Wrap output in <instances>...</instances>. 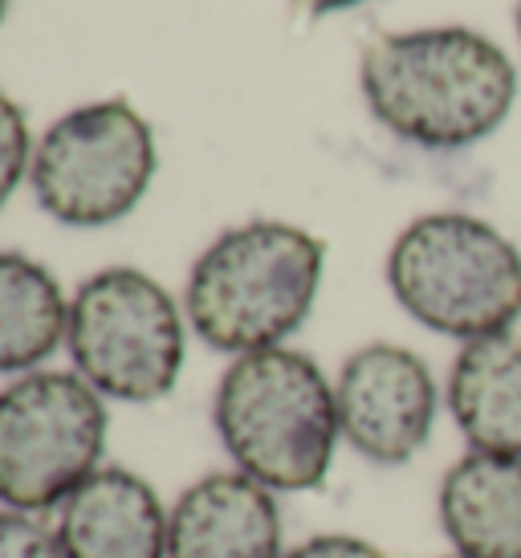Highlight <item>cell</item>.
<instances>
[{"label": "cell", "mask_w": 521, "mask_h": 558, "mask_svg": "<svg viewBox=\"0 0 521 558\" xmlns=\"http://www.w3.org/2000/svg\"><path fill=\"white\" fill-rule=\"evenodd\" d=\"M281 558H387V555L375 543L354 538V534H314V538L298 543L293 550H286Z\"/></svg>", "instance_id": "cell-16"}, {"label": "cell", "mask_w": 521, "mask_h": 558, "mask_svg": "<svg viewBox=\"0 0 521 558\" xmlns=\"http://www.w3.org/2000/svg\"><path fill=\"white\" fill-rule=\"evenodd\" d=\"M171 513L131 469H98L58 513L65 558H168Z\"/></svg>", "instance_id": "cell-10"}, {"label": "cell", "mask_w": 521, "mask_h": 558, "mask_svg": "<svg viewBox=\"0 0 521 558\" xmlns=\"http://www.w3.org/2000/svg\"><path fill=\"white\" fill-rule=\"evenodd\" d=\"M302 9L310 13H338V9H354V4H363V0H298Z\"/></svg>", "instance_id": "cell-17"}, {"label": "cell", "mask_w": 521, "mask_h": 558, "mask_svg": "<svg viewBox=\"0 0 521 558\" xmlns=\"http://www.w3.org/2000/svg\"><path fill=\"white\" fill-rule=\"evenodd\" d=\"M70 306L46 265L0 253V375L33 372L65 339Z\"/></svg>", "instance_id": "cell-13"}, {"label": "cell", "mask_w": 521, "mask_h": 558, "mask_svg": "<svg viewBox=\"0 0 521 558\" xmlns=\"http://www.w3.org/2000/svg\"><path fill=\"white\" fill-rule=\"evenodd\" d=\"M213 420L237 473L274 494L318 489L342 436L330 379L290 347L237 359L220 375Z\"/></svg>", "instance_id": "cell-2"}, {"label": "cell", "mask_w": 521, "mask_h": 558, "mask_svg": "<svg viewBox=\"0 0 521 558\" xmlns=\"http://www.w3.org/2000/svg\"><path fill=\"white\" fill-rule=\"evenodd\" d=\"M448 412L473 452L521 457V335L501 330L460 347Z\"/></svg>", "instance_id": "cell-12"}, {"label": "cell", "mask_w": 521, "mask_h": 558, "mask_svg": "<svg viewBox=\"0 0 521 558\" xmlns=\"http://www.w3.org/2000/svg\"><path fill=\"white\" fill-rule=\"evenodd\" d=\"M518 33H521V4H518Z\"/></svg>", "instance_id": "cell-19"}, {"label": "cell", "mask_w": 521, "mask_h": 558, "mask_svg": "<svg viewBox=\"0 0 521 558\" xmlns=\"http://www.w3.org/2000/svg\"><path fill=\"white\" fill-rule=\"evenodd\" d=\"M33 156L29 123L9 94H0V208L9 204V196L16 192V184L25 180Z\"/></svg>", "instance_id": "cell-14"}, {"label": "cell", "mask_w": 521, "mask_h": 558, "mask_svg": "<svg viewBox=\"0 0 521 558\" xmlns=\"http://www.w3.org/2000/svg\"><path fill=\"white\" fill-rule=\"evenodd\" d=\"M0 558H65L58 534L33 513L0 510Z\"/></svg>", "instance_id": "cell-15"}, {"label": "cell", "mask_w": 521, "mask_h": 558, "mask_svg": "<svg viewBox=\"0 0 521 558\" xmlns=\"http://www.w3.org/2000/svg\"><path fill=\"white\" fill-rule=\"evenodd\" d=\"M65 347L102 400L155 403L184 367V318L159 281L114 265L77 286Z\"/></svg>", "instance_id": "cell-5"}, {"label": "cell", "mask_w": 521, "mask_h": 558, "mask_svg": "<svg viewBox=\"0 0 521 558\" xmlns=\"http://www.w3.org/2000/svg\"><path fill=\"white\" fill-rule=\"evenodd\" d=\"M452 558H460V555H452Z\"/></svg>", "instance_id": "cell-20"}, {"label": "cell", "mask_w": 521, "mask_h": 558, "mask_svg": "<svg viewBox=\"0 0 521 558\" xmlns=\"http://www.w3.org/2000/svg\"><path fill=\"white\" fill-rule=\"evenodd\" d=\"M326 248L306 229L249 220L199 253L187 278V318L213 351L253 355L290 339L318 298Z\"/></svg>", "instance_id": "cell-3"}, {"label": "cell", "mask_w": 521, "mask_h": 558, "mask_svg": "<svg viewBox=\"0 0 521 558\" xmlns=\"http://www.w3.org/2000/svg\"><path fill=\"white\" fill-rule=\"evenodd\" d=\"M107 452V403L70 372H29L0 391V506H62Z\"/></svg>", "instance_id": "cell-6"}, {"label": "cell", "mask_w": 521, "mask_h": 558, "mask_svg": "<svg viewBox=\"0 0 521 558\" xmlns=\"http://www.w3.org/2000/svg\"><path fill=\"white\" fill-rule=\"evenodd\" d=\"M4 13H9V0H0V21H4Z\"/></svg>", "instance_id": "cell-18"}, {"label": "cell", "mask_w": 521, "mask_h": 558, "mask_svg": "<svg viewBox=\"0 0 521 558\" xmlns=\"http://www.w3.org/2000/svg\"><path fill=\"white\" fill-rule=\"evenodd\" d=\"M460 558H521V457L464 452L436 494Z\"/></svg>", "instance_id": "cell-11"}, {"label": "cell", "mask_w": 521, "mask_h": 558, "mask_svg": "<svg viewBox=\"0 0 521 558\" xmlns=\"http://www.w3.org/2000/svg\"><path fill=\"white\" fill-rule=\"evenodd\" d=\"M363 94L391 135L428 151H460L509 119L518 70L489 37L440 25L379 37L363 53Z\"/></svg>", "instance_id": "cell-1"}, {"label": "cell", "mask_w": 521, "mask_h": 558, "mask_svg": "<svg viewBox=\"0 0 521 558\" xmlns=\"http://www.w3.org/2000/svg\"><path fill=\"white\" fill-rule=\"evenodd\" d=\"M387 286L420 326L448 339L501 335L521 318V253L469 213H428L391 245Z\"/></svg>", "instance_id": "cell-4"}, {"label": "cell", "mask_w": 521, "mask_h": 558, "mask_svg": "<svg viewBox=\"0 0 521 558\" xmlns=\"http://www.w3.org/2000/svg\"><path fill=\"white\" fill-rule=\"evenodd\" d=\"M338 433L371 465H408L436 428L440 391L428 363L396 342L354 351L335 384Z\"/></svg>", "instance_id": "cell-8"}, {"label": "cell", "mask_w": 521, "mask_h": 558, "mask_svg": "<svg viewBox=\"0 0 521 558\" xmlns=\"http://www.w3.org/2000/svg\"><path fill=\"white\" fill-rule=\"evenodd\" d=\"M155 140L126 98L70 110L33 151V196L53 220L102 229L123 220L152 184Z\"/></svg>", "instance_id": "cell-7"}, {"label": "cell", "mask_w": 521, "mask_h": 558, "mask_svg": "<svg viewBox=\"0 0 521 558\" xmlns=\"http://www.w3.org/2000/svg\"><path fill=\"white\" fill-rule=\"evenodd\" d=\"M168 558H281L274 489L245 473H208L171 506Z\"/></svg>", "instance_id": "cell-9"}]
</instances>
